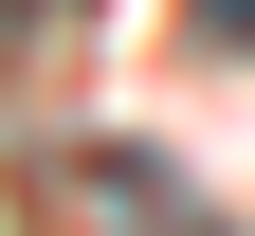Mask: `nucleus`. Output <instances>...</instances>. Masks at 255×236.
<instances>
[{
  "label": "nucleus",
  "instance_id": "f257e3e1",
  "mask_svg": "<svg viewBox=\"0 0 255 236\" xmlns=\"http://www.w3.org/2000/svg\"><path fill=\"white\" fill-rule=\"evenodd\" d=\"M110 182H128V218H146V236H219V218H201V200H182V182H164V163H110Z\"/></svg>",
  "mask_w": 255,
  "mask_h": 236
},
{
  "label": "nucleus",
  "instance_id": "f03ea898",
  "mask_svg": "<svg viewBox=\"0 0 255 236\" xmlns=\"http://www.w3.org/2000/svg\"><path fill=\"white\" fill-rule=\"evenodd\" d=\"M201 18H219V37H255V0H201Z\"/></svg>",
  "mask_w": 255,
  "mask_h": 236
}]
</instances>
